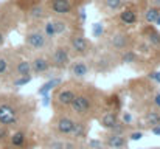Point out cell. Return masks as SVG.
I'll use <instances>...</instances> for the list:
<instances>
[{
    "label": "cell",
    "mask_w": 160,
    "mask_h": 149,
    "mask_svg": "<svg viewBox=\"0 0 160 149\" xmlns=\"http://www.w3.org/2000/svg\"><path fill=\"white\" fill-rule=\"evenodd\" d=\"M20 120L19 106L8 97H0V127L9 129Z\"/></svg>",
    "instance_id": "1"
},
{
    "label": "cell",
    "mask_w": 160,
    "mask_h": 149,
    "mask_svg": "<svg viewBox=\"0 0 160 149\" xmlns=\"http://www.w3.org/2000/svg\"><path fill=\"white\" fill-rule=\"evenodd\" d=\"M152 6H159L160 8V0H152Z\"/></svg>",
    "instance_id": "41"
},
{
    "label": "cell",
    "mask_w": 160,
    "mask_h": 149,
    "mask_svg": "<svg viewBox=\"0 0 160 149\" xmlns=\"http://www.w3.org/2000/svg\"><path fill=\"white\" fill-rule=\"evenodd\" d=\"M42 33H44V36L50 41V39H53L56 37V34H54V28H53V23H52V20H48V22H45V25H44V28H42Z\"/></svg>",
    "instance_id": "26"
},
{
    "label": "cell",
    "mask_w": 160,
    "mask_h": 149,
    "mask_svg": "<svg viewBox=\"0 0 160 149\" xmlns=\"http://www.w3.org/2000/svg\"><path fill=\"white\" fill-rule=\"evenodd\" d=\"M8 137H9V146L12 149H25L27 142H28V137H27V132L25 131H20V129L19 131H14Z\"/></svg>",
    "instance_id": "11"
},
{
    "label": "cell",
    "mask_w": 160,
    "mask_h": 149,
    "mask_svg": "<svg viewBox=\"0 0 160 149\" xmlns=\"http://www.w3.org/2000/svg\"><path fill=\"white\" fill-rule=\"evenodd\" d=\"M76 93H78V92H76L72 86H64V87L59 86L56 95L53 97L54 106H56L58 109H67V107H70V104H72L73 98L76 97Z\"/></svg>",
    "instance_id": "5"
},
{
    "label": "cell",
    "mask_w": 160,
    "mask_h": 149,
    "mask_svg": "<svg viewBox=\"0 0 160 149\" xmlns=\"http://www.w3.org/2000/svg\"><path fill=\"white\" fill-rule=\"evenodd\" d=\"M8 68H9V61H8V57H5V56L0 54V76L6 75Z\"/></svg>",
    "instance_id": "29"
},
{
    "label": "cell",
    "mask_w": 160,
    "mask_h": 149,
    "mask_svg": "<svg viewBox=\"0 0 160 149\" xmlns=\"http://www.w3.org/2000/svg\"><path fill=\"white\" fill-rule=\"evenodd\" d=\"M110 45H112V48L118 50V51L126 50L129 47V36L121 33V31H117L110 36Z\"/></svg>",
    "instance_id": "15"
},
{
    "label": "cell",
    "mask_w": 160,
    "mask_h": 149,
    "mask_svg": "<svg viewBox=\"0 0 160 149\" xmlns=\"http://www.w3.org/2000/svg\"><path fill=\"white\" fill-rule=\"evenodd\" d=\"M148 78L152 79V81H156L157 84H160V72H151V73L148 75Z\"/></svg>",
    "instance_id": "34"
},
{
    "label": "cell",
    "mask_w": 160,
    "mask_h": 149,
    "mask_svg": "<svg viewBox=\"0 0 160 149\" xmlns=\"http://www.w3.org/2000/svg\"><path fill=\"white\" fill-rule=\"evenodd\" d=\"M72 76L76 78V79H82L89 75V65L84 59H78L72 64Z\"/></svg>",
    "instance_id": "16"
},
{
    "label": "cell",
    "mask_w": 160,
    "mask_h": 149,
    "mask_svg": "<svg viewBox=\"0 0 160 149\" xmlns=\"http://www.w3.org/2000/svg\"><path fill=\"white\" fill-rule=\"evenodd\" d=\"M103 143L107 149H128L129 140L126 135H118V134H112L107 132L106 137L103 138Z\"/></svg>",
    "instance_id": "8"
},
{
    "label": "cell",
    "mask_w": 160,
    "mask_h": 149,
    "mask_svg": "<svg viewBox=\"0 0 160 149\" xmlns=\"http://www.w3.org/2000/svg\"><path fill=\"white\" fill-rule=\"evenodd\" d=\"M25 45L33 51H42L47 48L48 39L44 36L42 30H30L25 34Z\"/></svg>",
    "instance_id": "4"
},
{
    "label": "cell",
    "mask_w": 160,
    "mask_h": 149,
    "mask_svg": "<svg viewBox=\"0 0 160 149\" xmlns=\"http://www.w3.org/2000/svg\"><path fill=\"white\" fill-rule=\"evenodd\" d=\"M3 44H5V34H3V31L0 30V47H3Z\"/></svg>",
    "instance_id": "40"
},
{
    "label": "cell",
    "mask_w": 160,
    "mask_h": 149,
    "mask_svg": "<svg viewBox=\"0 0 160 149\" xmlns=\"http://www.w3.org/2000/svg\"><path fill=\"white\" fill-rule=\"evenodd\" d=\"M154 23H156L157 27H160V16H159V17H157V19H156V22H154Z\"/></svg>",
    "instance_id": "43"
},
{
    "label": "cell",
    "mask_w": 160,
    "mask_h": 149,
    "mask_svg": "<svg viewBox=\"0 0 160 149\" xmlns=\"http://www.w3.org/2000/svg\"><path fill=\"white\" fill-rule=\"evenodd\" d=\"M103 31H104V27H103V23H95V25H93V28H92L93 37H101Z\"/></svg>",
    "instance_id": "32"
},
{
    "label": "cell",
    "mask_w": 160,
    "mask_h": 149,
    "mask_svg": "<svg viewBox=\"0 0 160 149\" xmlns=\"http://www.w3.org/2000/svg\"><path fill=\"white\" fill-rule=\"evenodd\" d=\"M128 131H129V127H128L126 124H123L121 121H118V124H117L112 131H109V132H112V134H118V135H126Z\"/></svg>",
    "instance_id": "28"
},
{
    "label": "cell",
    "mask_w": 160,
    "mask_h": 149,
    "mask_svg": "<svg viewBox=\"0 0 160 149\" xmlns=\"http://www.w3.org/2000/svg\"><path fill=\"white\" fill-rule=\"evenodd\" d=\"M151 132H152L154 135H157V137H160V123H159V124H156L154 127H151Z\"/></svg>",
    "instance_id": "38"
},
{
    "label": "cell",
    "mask_w": 160,
    "mask_h": 149,
    "mask_svg": "<svg viewBox=\"0 0 160 149\" xmlns=\"http://www.w3.org/2000/svg\"><path fill=\"white\" fill-rule=\"evenodd\" d=\"M75 124H76V118L68 113H59L52 121V127H53L54 134L59 137H67V138H70V135L75 129Z\"/></svg>",
    "instance_id": "3"
},
{
    "label": "cell",
    "mask_w": 160,
    "mask_h": 149,
    "mask_svg": "<svg viewBox=\"0 0 160 149\" xmlns=\"http://www.w3.org/2000/svg\"><path fill=\"white\" fill-rule=\"evenodd\" d=\"M14 75L19 78V76H31V65H30V61H25V59H20L16 62L14 65Z\"/></svg>",
    "instance_id": "17"
},
{
    "label": "cell",
    "mask_w": 160,
    "mask_h": 149,
    "mask_svg": "<svg viewBox=\"0 0 160 149\" xmlns=\"http://www.w3.org/2000/svg\"><path fill=\"white\" fill-rule=\"evenodd\" d=\"M31 79H33V76H19V78L14 79L12 86H14L16 89H19V87H23V86H27L28 82H31Z\"/></svg>",
    "instance_id": "27"
},
{
    "label": "cell",
    "mask_w": 160,
    "mask_h": 149,
    "mask_svg": "<svg viewBox=\"0 0 160 149\" xmlns=\"http://www.w3.org/2000/svg\"><path fill=\"white\" fill-rule=\"evenodd\" d=\"M70 47L75 54L86 56L90 51V42L87 41V37H84V34H73L70 39Z\"/></svg>",
    "instance_id": "7"
},
{
    "label": "cell",
    "mask_w": 160,
    "mask_h": 149,
    "mask_svg": "<svg viewBox=\"0 0 160 149\" xmlns=\"http://www.w3.org/2000/svg\"><path fill=\"white\" fill-rule=\"evenodd\" d=\"M61 84H62V79H61V78H52V79H48L47 82H44V84L39 87L38 93H39L41 97H44V95H48L52 90H54L56 87H59Z\"/></svg>",
    "instance_id": "18"
},
{
    "label": "cell",
    "mask_w": 160,
    "mask_h": 149,
    "mask_svg": "<svg viewBox=\"0 0 160 149\" xmlns=\"http://www.w3.org/2000/svg\"><path fill=\"white\" fill-rule=\"evenodd\" d=\"M154 106H156L157 110H160V92H157V93L154 95Z\"/></svg>",
    "instance_id": "37"
},
{
    "label": "cell",
    "mask_w": 160,
    "mask_h": 149,
    "mask_svg": "<svg viewBox=\"0 0 160 149\" xmlns=\"http://www.w3.org/2000/svg\"><path fill=\"white\" fill-rule=\"evenodd\" d=\"M143 121H145V124H146L149 129L154 127L156 124L160 123V110H157V109L148 110V112L145 113V117H143Z\"/></svg>",
    "instance_id": "21"
},
{
    "label": "cell",
    "mask_w": 160,
    "mask_h": 149,
    "mask_svg": "<svg viewBox=\"0 0 160 149\" xmlns=\"http://www.w3.org/2000/svg\"><path fill=\"white\" fill-rule=\"evenodd\" d=\"M52 23H53L54 34H56V36L62 34V33L67 30V22H65V20H62V19H54V20H52Z\"/></svg>",
    "instance_id": "24"
},
{
    "label": "cell",
    "mask_w": 160,
    "mask_h": 149,
    "mask_svg": "<svg viewBox=\"0 0 160 149\" xmlns=\"http://www.w3.org/2000/svg\"><path fill=\"white\" fill-rule=\"evenodd\" d=\"M50 64L53 68L58 70H64L70 65V53L65 47H56L50 54Z\"/></svg>",
    "instance_id": "6"
},
{
    "label": "cell",
    "mask_w": 160,
    "mask_h": 149,
    "mask_svg": "<svg viewBox=\"0 0 160 149\" xmlns=\"http://www.w3.org/2000/svg\"><path fill=\"white\" fill-rule=\"evenodd\" d=\"M50 9L56 16H67L73 11V5L70 0H50Z\"/></svg>",
    "instance_id": "10"
},
{
    "label": "cell",
    "mask_w": 160,
    "mask_h": 149,
    "mask_svg": "<svg viewBox=\"0 0 160 149\" xmlns=\"http://www.w3.org/2000/svg\"><path fill=\"white\" fill-rule=\"evenodd\" d=\"M143 34H145V39H146V42L149 44V45H152V47H160V33L156 30V28H146L145 31H143Z\"/></svg>",
    "instance_id": "20"
},
{
    "label": "cell",
    "mask_w": 160,
    "mask_h": 149,
    "mask_svg": "<svg viewBox=\"0 0 160 149\" xmlns=\"http://www.w3.org/2000/svg\"><path fill=\"white\" fill-rule=\"evenodd\" d=\"M152 149H160V148H152Z\"/></svg>",
    "instance_id": "44"
},
{
    "label": "cell",
    "mask_w": 160,
    "mask_h": 149,
    "mask_svg": "<svg viewBox=\"0 0 160 149\" xmlns=\"http://www.w3.org/2000/svg\"><path fill=\"white\" fill-rule=\"evenodd\" d=\"M79 19H81V20H82V22H84V20H86V9H84V8H82V9H81V11H79Z\"/></svg>",
    "instance_id": "39"
},
{
    "label": "cell",
    "mask_w": 160,
    "mask_h": 149,
    "mask_svg": "<svg viewBox=\"0 0 160 149\" xmlns=\"http://www.w3.org/2000/svg\"><path fill=\"white\" fill-rule=\"evenodd\" d=\"M48 149H65V142L61 138H53L48 143Z\"/></svg>",
    "instance_id": "30"
},
{
    "label": "cell",
    "mask_w": 160,
    "mask_h": 149,
    "mask_svg": "<svg viewBox=\"0 0 160 149\" xmlns=\"http://www.w3.org/2000/svg\"><path fill=\"white\" fill-rule=\"evenodd\" d=\"M103 5L107 11H120L124 8L126 0H103Z\"/></svg>",
    "instance_id": "23"
},
{
    "label": "cell",
    "mask_w": 160,
    "mask_h": 149,
    "mask_svg": "<svg viewBox=\"0 0 160 149\" xmlns=\"http://www.w3.org/2000/svg\"><path fill=\"white\" fill-rule=\"evenodd\" d=\"M120 121L129 127V126L134 123V118H132V115H131L129 112H123V113H121V117H120Z\"/></svg>",
    "instance_id": "31"
},
{
    "label": "cell",
    "mask_w": 160,
    "mask_h": 149,
    "mask_svg": "<svg viewBox=\"0 0 160 149\" xmlns=\"http://www.w3.org/2000/svg\"><path fill=\"white\" fill-rule=\"evenodd\" d=\"M30 65H31V73H36V75H45L52 68L50 59L47 56H36V57H33V61H30Z\"/></svg>",
    "instance_id": "9"
},
{
    "label": "cell",
    "mask_w": 160,
    "mask_h": 149,
    "mask_svg": "<svg viewBox=\"0 0 160 149\" xmlns=\"http://www.w3.org/2000/svg\"><path fill=\"white\" fill-rule=\"evenodd\" d=\"M159 16H160L159 6H149V8L145 11V14H143V20H145L146 23H154Z\"/></svg>",
    "instance_id": "22"
},
{
    "label": "cell",
    "mask_w": 160,
    "mask_h": 149,
    "mask_svg": "<svg viewBox=\"0 0 160 149\" xmlns=\"http://www.w3.org/2000/svg\"><path fill=\"white\" fill-rule=\"evenodd\" d=\"M118 19H120V22H121L123 25L132 27V25H135L137 20H138V12H137L134 8H124V9H121Z\"/></svg>",
    "instance_id": "14"
},
{
    "label": "cell",
    "mask_w": 160,
    "mask_h": 149,
    "mask_svg": "<svg viewBox=\"0 0 160 149\" xmlns=\"http://www.w3.org/2000/svg\"><path fill=\"white\" fill-rule=\"evenodd\" d=\"M142 137H143V131H132V132H129V137H128V140L138 142Z\"/></svg>",
    "instance_id": "33"
},
{
    "label": "cell",
    "mask_w": 160,
    "mask_h": 149,
    "mask_svg": "<svg viewBox=\"0 0 160 149\" xmlns=\"http://www.w3.org/2000/svg\"><path fill=\"white\" fill-rule=\"evenodd\" d=\"M41 102H42V106H44V107H48V106L52 104V98H50V95H44Z\"/></svg>",
    "instance_id": "36"
},
{
    "label": "cell",
    "mask_w": 160,
    "mask_h": 149,
    "mask_svg": "<svg viewBox=\"0 0 160 149\" xmlns=\"http://www.w3.org/2000/svg\"><path fill=\"white\" fill-rule=\"evenodd\" d=\"M121 61H123V64H134V62L137 61V54H135V51H132V50H126V51L123 53V56H121Z\"/></svg>",
    "instance_id": "25"
},
{
    "label": "cell",
    "mask_w": 160,
    "mask_h": 149,
    "mask_svg": "<svg viewBox=\"0 0 160 149\" xmlns=\"http://www.w3.org/2000/svg\"><path fill=\"white\" fill-rule=\"evenodd\" d=\"M93 149H107V148L104 146V143H103V145H100V146H97V148H93Z\"/></svg>",
    "instance_id": "42"
},
{
    "label": "cell",
    "mask_w": 160,
    "mask_h": 149,
    "mask_svg": "<svg viewBox=\"0 0 160 149\" xmlns=\"http://www.w3.org/2000/svg\"><path fill=\"white\" fill-rule=\"evenodd\" d=\"M87 132H89V124L86 120L82 118H78L76 120V124H75V129L70 135V140L72 142H76V140H84L87 137Z\"/></svg>",
    "instance_id": "12"
},
{
    "label": "cell",
    "mask_w": 160,
    "mask_h": 149,
    "mask_svg": "<svg viewBox=\"0 0 160 149\" xmlns=\"http://www.w3.org/2000/svg\"><path fill=\"white\" fill-rule=\"evenodd\" d=\"M70 109L78 118L86 120L93 113V98L89 93H76L70 104Z\"/></svg>",
    "instance_id": "2"
},
{
    "label": "cell",
    "mask_w": 160,
    "mask_h": 149,
    "mask_svg": "<svg viewBox=\"0 0 160 149\" xmlns=\"http://www.w3.org/2000/svg\"><path fill=\"white\" fill-rule=\"evenodd\" d=\"M100 145H103V140H100V138H95V140H90V142H89V148L90 149L97 148V146H100Z\"/></svg>",
    "instance_id": "35"
},
{
    "label": "cell",
    "mask_w": 160,
    "mask_h": 149,
    "mask_svg": "<svg viewBox=\"0 0 160 149\" xmlns=\"http://www.w3.org/2000/svg\"><path fill=\"white\" fill-rule=\"evenodd\" d=\"M45 16H47V8L42 3H38L28 9V17L31 20H42L45 19Z\"/></svg>",
    "instance_id": "19"
},
{
    "label": "cell",
    "mask_w": 160,
    "mask_h": 149,
    "mask_svg": "<svg viewBox=\"0 0 160 149\" xmlns=\"http://www.w3.org/2000/svg\"><path fill=\"white\" fill-rule=\"evenodd\" d=\"M118 121H120V118H118V113L115 112V110H107L104 112L101 117H100V124L107 129V132L109 131H112L117 124H118Z\"/></svg>",
    "instance_id": "13"
}]
</instances>
